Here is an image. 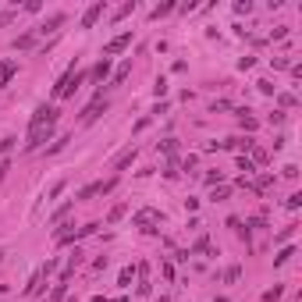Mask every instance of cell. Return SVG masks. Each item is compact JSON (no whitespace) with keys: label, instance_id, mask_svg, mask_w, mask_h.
Masks as SVG:
<instances>
[{"label":"cell","instance_id":"6da1fadb","mask_svg":"<svg viewBox=\"0 0 302 302\" xmlns=\"http://www.w3.org/2000/svg\"><path fill=\"white\" fill-rule=\"evenodd\" d=\"M82 79H85V71H75V68H71L64 79L54 85V100H68V96H75V89L82 85Z\"/></svg>","mask_w":302,"mask_h":302},{"label":"cell","instance_id":"7a4b0ae2","mask_svg":"<svg viewBox=\"0 0 302 302\" xmlns=\"http://www.w3.org/2000/svg\"><path fill=\"white\" fill-rule=\"evenodd\" d=\"M54 125H57V121H47V125H36V128H28L25 153H32V149H39L43 142H50V139H54Z\"/></svg>","mask_w":302,"mask_h":302},{"label":"cell","instance_id":"3957f363","mask_svg":"<svg viewBox=\"0 0 302 302\" xmlns=\"http://www.w3.org/2000/svg\"><path fill=\"white\" fill-rule=\"evenodd\" d=\"M132 220H135V228H142V231L153 235V231H157L153 224H160V220H164V214H160V210H139V214H135Z\"/></svg>","mask_w":302,"mask_h":302},{"label":"cell","instance_id":"277c9868","mask_svg":"<svg viewBox=\"0 0 302 302\" xmlns=\"http://www.w3.org/2000/svg\"><path fill=\"white\" fill-rule=\"evenodd\" d=\"M103 110H107V100H103V93H96V96H93V103H89V107L82 110V125H93V121H96Z\"/></svg>","mask_w":302,"mask_h":302},{"label":"cell","instance_id":"5b68a950","mask_svg":"<svg viewBox=\"0 0 302 302\" xmlns=\"http://www.w3.org/2000/svg\"><path fill=\"white\" fill-rule=\"evenodd\" d=\"M128 47H132V32H121V36H114L107 47H103V57L110 60V57H117L121 50H128Z\"/></svg>","mask_w":302,"mask_h":302},{"label":"cell","instance_id":"8992f818","mask_svg":"<svg viewBox=\"0 0 302 302\" xmlns=\"http://www.w3.org/2000/svg\"><path fill=\"white\" fill-rule=\"evenodd\" d=\"M135 157H139V149H135V146H128V149H121V153L110 160V171H125L128 167V164H135Z\"/></svg>","mask_w":302,"mask_h":302},{"label":"cell","instance_id":"52a82bcc","mask_svg":"<svg viewBox=\"0 0 302 302\" xmlns=\"http://www.w3.org/2000/svg\"><path fill=\"white\" fill-rule=\"evenodd\" d=\"M107 11V4H103V0H96V4H89L85 7V14H82V28H93L96 22H100V14Z\"/></svg>","mask_w":302,"mask_h":302},{"label":"cell","instance_id":"ba28073f","mask_svg":"<svg viewBox=\"0 0 302 302\" xmlns=\"http://www.w3.org/2000/svg\"><path fill=\"white\" fill-rule=\"evenodd\" d=\"M64 22H68V14H64V11H54L50 18H47V22H43V25L36 28V32H39V36H47V32H57V28L64 25Z\"/></svg>","mask_w":302,"mask_h":302},{"label":"cell","instance_id":"9c48e42d","mask_svg":"<svg viewBox=\"0 0 302 302\" xmlns=\"http://www.w3.org/2000/svg\"><path fill=\"white\" fill-rule=\"evenodd\" d=\"M14 75H18V60H14V57H4V60H0V85H7Z\"/></svg>","mask_w":302,"mask_h":302},{"label":"cell","instance_id":"30bf717a","mask_svg":"<svg viewBox=\"0 0 302 302\" xmlns=\"http://www.w3.org/2000/svg\"><path fill=\"white\" fill-rule=\"evenodd\" d=\"M235 114H238V121H242V128H246V132H256V128H260V121L252 117L249 107H242V110H235Z\"/></svg>","mask_w":302,"mask_h":302},{"label":"cell","instance_id":"8fae6325","mask_svg":"<svg viewBox=\"0 0 302 302\" xmlns=\"http://www.w3.org/2000/svg\"><path fill=\"white\" fill-rule=\"evenodd\" d=\"M32 47H36V32H25L14 39V50H32Z\"/></svg>","mask_w":302,"mask_h":302},{"label":"cell","instance_id":"7c38bea8","mask_svg":"<svg viewBox=\"0 0 302 302\" xmlns=\"http://www.w3.org/2000/svg\"><path fill=\"white\" fill-rule=\"evenodd\" d=\"M71 206H75V199H71V203H64V206H57L54 214H50V224H60V220H64V217L71 214Z\"/></svg>","mask_w":302,"mask_h":302},{"label":"cell","instance_id":"4fadbf2b","mask_svg":"<svg viewBox=\"0 0 302 302\" xmlns=\"http://www.w3.org/2000/svg\"><path fill=\"white\" fill-rule=\"evenodd\" d=\"M107 75H110V60H107V57H103V60H100V64L93 68V79H96V82H103V79H107Z\"/></svg>","mask_w":302,"mask_h":302},{"label":"cell","instance_id":"5bb4252c","mask_svg":"<svg viewBox=\"0 0 302 302\" xmlns=\"http://www.w3.org/2000/svg\"><path fill=\"white\" fill-rule=\"evenodd\" d=\"M128 75H132V60H125V64H121V68L114 71V82H110V85H121V82L128 79Z\"/></svg>","mask_w":302,"mask_h":302},{"label":"cell","instance_id":"9a60e30c","mask_svg":"<svg viewBox=\"0 0 302 302\" xmlns=\"http://www.w3.org/2000/svg\"><path fill=\"white\" fill-rule=\"evenodd\" d=\"M192 252H206V256H217V249L210 246V238H206V235H203V238H199V242L192 246Z\"/></svg>","mask_w":302,"mask_h":302},{"label":"cell","instance_id":"2e32d148","mask_svg":"<svg viewBox=\"0 0 302 302\" xmlns=\"http://www.w3.org/2000/svg\"><path fill=\"white\" fill-rule=\"evenodd\" d=\"M292 256H295V246H284L277 256H274V267H284V263H288L292 260Z\"/></svg>","mask_w":302,"mask_h":302},{"label":"cell","instance_id":"e0dca14e","mask_svg":"<svg viewBox=\"0 0 302 302\" xmlns=\"http://www.w3.org/2000/svg\"><path fill=\"white\" fill-rule=\"evenodd\" d=\"M125 210H128V203H117V206H110V214H107V224H117L121 217H125Z\"/></svg>","mask_w":302,"mask_h":302},{"label":"cell","instance_id":"ac0fdd59","mask_svg":"<svg viewBox=\"0 0 302 302\" xmlns=\"http://www.w3.org/2000/svg\"><path fill=\"white\" fill-rule=\"evenodd\" d=\"M39 288H43V274H39V270H36V274H32V281L25 284V295H36Z\"/></svg>","mask_w":302,"mask_h":302},{"label":"cell","instance_id":"d6986e66","mask_svg":"<svg viewBox=\"0 0 302 302\" xmlns=\"http://www.w3.org/2000/svg\"><path fill=\"white\" fill-rule=\"evenodd\" d=\"M228 195H231V189H228V185H217L214 192H210V199H214V203H224Z\"/></svg>","mask_w":302,"mask_h":302},{"label":"cell","instance_id":"ffe728a7","mask_svg":"<svg viewBox=\"0 0 302 302\" xmlns=\"http://www.w3.org/2000/svg\"><path fill=\"white\" fill-rule=\"evenodd\" d=\"M64 185H68V181H64V178H57V181H54V185L47 189V199H57V195H60V192H64Z\"/></svg>","mask_w":302,"mask_h":302},{"label":"cell","instance_id":"44dd1931","mask_svg":"<svg viewBox=\"0 0 302 302\" xmlns=\"http://www.w3.org/2000/svg\"><path fill=\"white\" fill-rule=\"evenodd\" d=\"M281 295H284V288H281V284H274V288H267V292H263V302H277Z\"/></svg>","mask_w":302,"mask_h":302},{"label":"cell","instance_id":"7402d4cb","mask_svg":"<svg viewBox=\"0 0 302 302\" xmlns=\"http://www.w3.org/2000/svg\"><path fill=\"white\" fill-rule=\"evenodd\" d=\"M132 274H135V267H125V270L117 274V284H121V288H128V284H132Z\"/></svg>","mask_w":302,"mask_h":302},{"label":"cell","instance_id":"603a6c76","mask_svg":"<svg viewBox=\"0 0 302 302\" xmlns=\"http://www.w3.org/2000/svg\"><path fill=\"white\" fill-rule=\"evenodd\" d=\"M256 85H260V93H263V96H274V93H277V85L270 82V79H260Z\"/></svg>","mask_w":302,"mask_h":302},{"label":"cell","instance_id":"cb8c5ba5","mask_svg":"<svg viewBox=\"0 0 302 302\" xmlns=\"http://www.w3.org/2000/svg\"><path fill=\"white\" fill-rule=\"evenodd\" d=\"M238 171H246V178H249V174H256V164L249 157H238Z\"/></svg>","mask_w":302,"mask_h":302},{"label":"cell","instance_id":"d4e9b609","mask_svg":"<svg viewBox=\"0 0 302 302\" xmlns=\"http://www.w3.org/2000/svg\"><path fill=\"white\" fill-rule=\"evenodd\" d=\"M238 277H242V267H228V270L220 274V281H228V284H231V281H238Z\"/></svg>","mask_w":302,"mask_h":302},{"label":"cell","instance_id":"484cf974","mask_svg":"<svg viewBox=\"0 0 302 302\" xmlns=\"http://www.w3.org/2000/svg\"><path fill=\"white\" fill-rule=\"evenodd\" d=\"M14 142H18L14 135H4V139H0V157H4V153H11V149H14Z\"/></svg>","mask_w":302,"mask_h":302},{"label":"cell","instance_id":"4316f807","mask_svg":"<svg viewBox=\"0 0 302 302\" xmlns=\"http://www.w3.org/2000/svg\"><path fill=\"white\" fill-rule=\"evenodd\" d=\"M171 11H174V4H160V7L149 11V18H164V14H171Z\"/></svg>","mask_w":302,"mask_h":302},{"label":"cell","instance_id":"83f0119b","mask_svg":"<svg viewBox=\"0 0 302 302\" xmlns=\"http://www.w3.org/2000/svg\"><path fill=\"white\" fill-rule=\"evenodd\" d=\"M203 181H206V185H214V189H217L220 181H224V174H220V171H206V178H203Z\"/></svg>","mask_w":302,"mask_h":302},{"label":"cell","instance_id":"f1b7e54d","mask_svg":"<svg viewBox=\"0 0 302 302\" xmlns=\"http://www.w3.org/2000/svg\"><path fill=\"white\" fill-rule=\"evenodd\" d=\"M50 299H54V302H60V299H68V284H64V281H60V284H57V288L50 292Z\"/></svg>","mask_w":302,"mask_h":302},{"label":"cell","instance_id":"f546056e","mask_svg":"<svg viewBox=\"0 0 302 302\" xmlns=\"http://www.w3.org/2000/svg\"><path fill=\"white\" fill-rule=\"evenodd\" d=\"M277 100H281V107H299V100H295L292 93H281Z\"/></svg>","mask_w":302,"mask_h":302},{"label":"cell","instance_id":"4dcf8cb0","mask_svg":"<svg viewBox=\"0 0 302 302\" xmlns=\"http://www.w3.org/2000/svg\"><path fill=\"white\" fill-rule=\"evenodd\" d=\"M299 206H302V192H292L288 195V210H299Z\"/></svg>","mask_w":302,"mask_h":302},{"label":"cell","instance_id":"1f68e13d","mask_svg":"<svg viewBox=\"0 0 302 302\" xmlns=\"http://www.w3.org/2000/svg\"><path fill=\"white\" fill-rule=\"evenodd\" d=\"M252 164H267V153H263L260 146H252Z\"/></svg>","mask_w":302,"mask_h":302},{"label":"cell","instance_id":"d6a6232c","mask_svg":"<svg viewBox=\"0 0 302 302\" xmlns=\"http://www.w3.org/2000/svg\"><path fill=\"white\" fill-rule=\"evenodd\" d=\"M64 142H71V139H68V135H60V139H57V142L47 149V153H57V149H64Z\"/></svg>","mask_w":302,"mask_h":302},{"label":"cell","instance_id":"836d02e7","mask_svg":"<svg viewBox=\"0 0 302 302\" xmlns=\"http://www.w3.org/2000/svg\"><path fill=\"white\" fill-rule=\"evenodd\" d=\"M153 93H157V96H164V93H167V79H157V85H153Z\"/></svg>","mask_w":302,"mask_h":302},{"label":"cell","instance_id":"e575fe53","mask_svg":"<svg viewBox=\"0 0 302 302\" xmlns=\"http://www.w3.org/2000/svg\"><path fill=\"white\" fill-rule=\"evenodd\" d=\"M235 11H238V14H249V11H252V4H249V0H238Z\"/></svg>","mask_w":302,"mask_h":302},{"label":"cell","instance_id":"d590c367","mask_svg":"<svg viewBox=\"0 0 302 302\" xmlns=\"http://www.w3.org/2000/svg\"><path fill=\"white\" fill-rule=\"evenodd\" d=\"M132 11H135V0H132V4H125V7H117L114 18H125V14H132Z\"/></svg>","mask_w":302,"mask_h":302},{"label":"cell","instance_id":"8d00e7d4","mask_svg":"<svg viewBox=\"0 0 302 302\" xmlns=\"http://www.w3.org/2000/svg\"><path fill=\"white\" fill-rule=\"evenodd\" d=\"M135 292H139V295H142V299H146V295H149V292H153V288H149V281H146V277H142V281H139V288H135Z\"/></svg>","mask_w":302,"mask_h":302},{"label":"cell","instance_id":"74e56055","mask_svg":"<svg viewBox=\"0 0 302 302\" xmlns=\"http://www.w3.org/2000/svg\"><path fill=\"white\" fill-rule=\"evenodd\" d=\"M281 174H284V178H299V167H295V164H288V167H284Z\"/></svg>","mask_w":302,"mask_h":302},{"label":"cell","instance_id":"f35d334b","mask_svg":"<svg viewBox=\"0 0 302 302\" xmlns=\"http://www.w3.org/2000/svg\"><path fill=\"white\" fill-rule=\"evenodd\" d=\"M7 22H14V11H4V14H0V25H7Z\"/></svg>","mask_w":302,"mask_h":302},{"label":"cell","instance_id":"ab89813d","mask_svg":"<svg viewBox=\"0 0 302 302\" xmlns=\"http://www.w3.org/2000/svg\"><path fill=\"white\" fill-rule=\"evenodd\" d=\"M217 302H231V299H224V295H220V299H217Z\"/></svg>","mask_w":302,"mask_h":302},{"label":"cell","instance_id":"60d3db41","mask_svg":"<svg viewBox=\"0 0 302 302\" xmlns=\"http://www.w3.org/2000/svg\"><path fill=\"white\" fill-rule=\"evenodd\" d=\"M68 302H79V299H68Z\"/></svg>","mask_w":302,"mask_h":302}]
</instances>
